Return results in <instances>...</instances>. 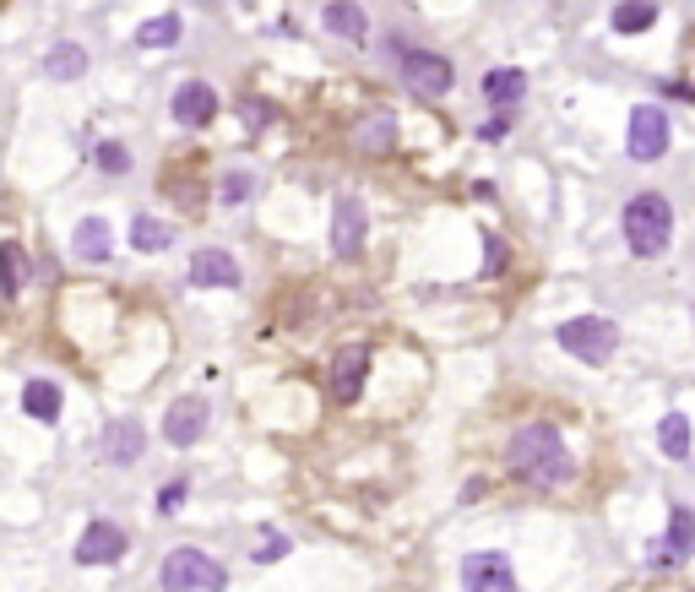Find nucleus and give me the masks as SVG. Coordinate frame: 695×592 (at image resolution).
<instances>
[{
    "instance_id": "obj_8",
    "label": "nucleus",
    "mask_w": 695,
    "mask_h": 592,
    "mask_svg": "<svg viewBox=\"0 0 695 592\" xmlns=\"http://www.w3.org/2000/svg\"><path fill=\"white\" fill-rule=\"evenodd\" d=\"M365 234H370V218H365V207H359L354 197H337V201H331V251H337L343 262L365 251Z\"/></svg>"
},
{
    "instance_id": "obj_2",
    "label": "nucleus",
    "mask_w": 695,
    "mask_h": 592,
    "mask_svg": "<svg viewBox=\"0 0 695 592\" xmlns=\"http://www.w3.org/2000/svg\"><path fill=\"white\" fill-rule=\"evenodd\" d=\"M668 240H674V207H668V197L663 191L631 197V207H625V245H631V256L652 262V256L668 251Z\"/></svg>"
},
{
    "instance_id": "obj_10",
    "label": "nucleus",
    "mask_w": 695,
    "mask_h": 592,
    "mask_svg": "<svg viewBox=\"0 0 695 592\" xmlns=\"http://www.w3.org/2000/svg\"><path fill=\"white\" fill-rule=\"evenodd\" d=\"M691 549H695V511L691 506H674V511H668V538L657 543L652 565H657V571H680V565L691 560Z\"/></svg>"
},
{
    "instance_id": "obj_11",
    "label": "nucleus",
    "mask_w": 695,
    "mask_h": 592,
    "mask_svg": "<svg viewBox=\"0 0 695 592\" xmlns=\"http://www.w3.org/2000/svg\"><path fill=\"white\" fill-rule=\"evenodd\" d=\"M175 120L186 126V131H201V126H212V115H218V93H212V82H180L175 87Z\"/></svg>"
},
{
    "instance_id": "obj_16",
    "label": "nucleus",
    "mask_w": 695,
    "mask_h": 592,
    "mask_svg": "<svg viewBox=\"0 0 695 592\" xmlns=\"http://www.w3.org/2000/svg\"><path fill=\"white\" fill-rule=\"evenodd\" d=\"M326 33H337V39H348V44H365L370 39V22H365V6L359 0H326Z\"/></svg>"
},
{
    "instance_id": "obj_21",
    "label": "nucleus",
    "mask_w": 695,
    "mask_h": 592,
    "mask_svg": "<svg viewBox=\"0 0 695 592\" xmlns=\"http://www.w3.org/2000/svg\"><path fill=\"white\" fill-rule=\"evenodd\" d=\"M180 33H186V22L175 11H164V17H152V22L136 28V44L141 50H169V44H180Z\"/></svg>"
},
{
    "instance_id": "obj_28",
    "label": "nucleus",
    "mask_w": 695,
    "mask_h": 592,
    "mask_svg": "<svg viewBox=\"0 0 695 592\" xmlns=\"http://www.w3.org/2000/svg\"><path fill=\"white\" fill-rule=\"evenodd\" d=\"M93 158H98V169H104V175H130V152L120 147V141H98V152H93Z\"/></svg>"
},
{
    "instance_id": "obj_20",
    "label": "nucleus",
    "mask_w": 695,
    "mask_h": 592,
    "mask_svg": "<svg viewBox=\"0 0 695 592\" xmlns=\"http://www.w3.org/2000/svg\"><path fill=\"white\" fill-rule=\"evenodd\" d=\"M522 93H527V76L516 66L484 71V98H489V104H522Z\"/></svg>"
},
{
    "instance_id": "obj_4",
    "label": "nucleus",
    "mask_w": 695,
    "mask_h": 592,
    "mask_svg": "<svg viewBox=\"0 0 695 592\" xmlns=\"http://www.w3.org/2000/svg\"><path fill=\"white\" fill-rule=\"evenodd\" d=\"M229 588V571L201 554V549H175L164 560V592H223Z\"/></svg>"
},
{
    "instance_id": "obj_6",
    "label": "nucleus",
    "mask_w": 695,
    "mask_h": 592,
    "mask_svg": "<svg viewBox=\"0 0 695 592\" xmlns=\"http://www.w3.org/2000/svg\"><path fill=\"white\" fill-rule=\"evenodd\" d=\"M365 376H370V348H365V342L337 348V359H331V370H326V392H331V402H359Z\"/></svg>"
},
{
    "instance_id": "obj_5",
    "label": "nucleus",
    "mask_w": 695,
    "mask_h": 592,
    "mask_svg": "<svg viewBox=\"0 0 695 592\" xmlns=\"http://www.w3.org/2000/svg\"><path fill=\"white\" fill-rule=\"evenodd\" d=\"M625 152L635 163H657L668 152V115L657 104H641L631 109V126H625Z\"/></svg>"
},
{
    "instance_id": "obj_33",
    "label": "nucleus",
    "mask_w": 695,
    "mask_h": 592,
    "mask_svg": "<svg viewBox=\"0 0 695 592\" xmlns=\"http://www.w3.org/2000/svg\"><path fill=\"white\" fill-rule=\"evenodd\" d=\"M510 131V120H506V115H501V120H489V126H484V131H478V136H484V141H501V136H506Z\"/></svg>"
},
{
    "instance_id": "obj_14",
    "label": "nucleus",
    "mask_w": 695,
    "mask_h": 592,
    "mask_svg": "<svg viewBox=\"0 0 695 592\" xmlns=\"http://www.w3.org/2000/svg\"><path fill=\"white\" fill-rule=\"evenodd\" d=\"M104 462H115V467H130V462L147 452V430L136 424V419H109L104 424Z\"/></svg>"
},
{
    "instance_id": "obj_31",
    "label": "nucleus",
    "mask_w": 695,
    "mask_h": 592,
    "mask_svg": "<svg viewBox=\"0 0 695 592\" xmlns=\"http://www.w3.org/2000/svg\"><path fill=\"white\" fill-rule=\"evenodd\" d=\"M158 506H164V511H180V506H186V478H175V484L158 495Z\"/></svg>"
},
{
    "instance_id": "obj_15",
    "label": "nucleus",
    "mask_w": 695,
    "mask_h": 592,
    "mask_svg": "<svg viewBox=\"0 0 695 592\" xmlns=\"http://www.w3.org/2000/svg\"><path fill=\"white\" fill-rule=\"evenodd\" d=\"M186 277L196 288H240V262L229 251H196Z\"/></svg>"
},
{
    "instance_id": "obj_24",
    "label": "nucleus",
    "mask_w": 695,
    "mask_h": 592,
    "mask_svg": "<svg viewBox=\"0 0 695 592\" xmlns=\"http://www.w3.org/2000/svg\"><path fill=\"white\" fill-rule=\"evenodd\" d=\"M657 22V0H620L614 6V33H646Z\"/></svg>"
},
{
    "instance_id": "obj_25",
    "label": "nucleus",
    "mask_w": 695,
    "mask_h": 592,
    "mask_svg": "<svg viewBox=\"0 0 695 592\" xmlns=\"http://www.w3.org/2000/svg\"><path fill=\"white\" fill-rule=\"evenodd\" d=\"M130 245L158 256V251H169V245H175V234H169V223H158V218H147V212H141V218L130 223Z\"/></svg>"
},
{
    "instance_id": "obj_13",
    "label": "nucleus",
    "mask_w": 695,
    "mask_h": 592,
    "mask_svg": "<svg viewBox=\"0 0 695 592\" xmlns=\"http://www.w3.org/2000/svg\"><path fill=\"white\" fill-rule=\"evenodd\" d=\"M207 430V402L201 397H180L169 413H164V441L169 446H196Z\"/></svg>"
},
{
    "instance_id": "obj_19",
    "label": "nucleus",
    "mask_w": 695,
    "mask_h": 592,
    "mask_svg": "<svg viewBox=\"0 0 695 592\" xmlns=\"http://www.w3.org/2000/svg\"><path fill=\"white\" fill-rule=\"evenodd\" d=\"M22 413L39 419V424H55L61 419V387L55 381H28L22 387Z\"/></svg>"
},
{
    "instance_id": "obj_18",
    "label": "nucleus",
    "mask_w": 695,
    "mask_h": 592,
    "mask_svg": "<svg viewBox=\"0 0 695 592\" xmlns=\"http://www.w3.org/2000/svg\"><path fill=\"white\" fill-rule=\"evenodd\" d=\"M71 251L82 256V262H109V251H115V240H109V223L104 218H82L76 223V234H71Z\"/></svg>"
},
{
    "instance_id": "obj_26",
    "label": "nucleus",
    "mask_w": 695,
    "mask_h": 592,
    "mask_svg": "<svg viewBox=\"0 0 695 592\" xmlns=\"http://www.w3.org/2000/svg\"><path fill=\"white\" fill-rule=\"evenodd\" d=\"M22 283H28V256H22L17 245H0V294L11 299Z\"/></svg>"
},
{
    "instance_id": "obj_32",
    "label": "nucleus",
    "mask_w": 695,
    "mask_h": 592,
    "mask_svg": "<svg viewBox=\"0 0 695 592\" xmlns=\"http://www.w3.org/2000/svg\"><path fill=\"white\" fill-rule=\"evenodd\" d=\"M266 538H272V543H261V549H255V560H261V565H272L277 554H288V538H277V532H266Z\"/></svg>"
},
{
    "instance_id": "obj_7",
    "label": "nucleus",
    "mask_w": 695,
    "mask_h": 592,
    "mask_svg": "<svg viewBox=\"0 0 695 592\" xmlns=\"http://www.w3.org/2000/svg\"><path fill=\"white\" fill-rule=\"evenodd\" d=\"M402 82H408L413 93H424V98H445L451 82H456V71H451V61L435 55V50H413V55H402Z\"/></svg>"
},
{
    "instance_id": "obj_12",
    "label": "nucleus",
    "mask_w": 695,
    "mask_h": 592,
    "mask_svg": "<svg viewBox=\"0 0 695 592\" xmlns=\"http://www.w3.org/2000/svg\"><path fill=\"white\" fill-rule=\"evenodd\" d=\"M126 543L130 538L115 522H87L82 543H76V565H115L126 554Z\"/></svg>"
},
{
    "instance_id": "obj_3",
    "label": "nucleus",
    "mask_w": 695,
    "mask_h": 592,
    "mask_svg": "<svg viewBox=\"0 0 695 592\" xmlns=\"http://www.w3.org/2000/svg\"><path fill=\"white\" fill-rule=\"evenodd\" d=\"M560 348L581 364H609L614 348H620V327L609 316H576V321H560Z\"/></svg>"
},
{
    "instance_id": "obj_17",
    "label": "nucleus",
    "mask_w": 695,
    "mask_h": 592,
    "mask_svg": "<svg viewBox=\"0 0 695 592\" xmlns=\"http://www.w3.org/2000/svg\"><path fill=\"white\" fill-rule=\"evenodd\" d=\"M354 147H359V152H391V147H397V115H391V109L365 115V120L354 126Z\"/></svg>"
},
{
    "instance_id": "obj_1",
    "label": "nucleus",
    "mask_w": 695,
    "mask_h": 592,
    "mask_svg": "<svg viewBox=\"0 0 695 592\" xmlns=\"http://www.w3.org/2000/svg\"><path fill=\"white\" fill-rule=\"evenodd\" d=\"M506 467L510 478H522L527 489H566L576 478V462L566 452V435L555 424H522L506 446Z\"/></svg>"
},
{
    "instance_id": "obj_29",
    "label": "nucleus",
    "mask_w": 695,
    "mask_h": 592,
    "mask_svg": "<svg viewBox=\"0 0 695 592\" xmlns=\"http://www.w3.org/2000/svg\"><path fill=\"white\" fill-rule=\"evenodd\" d=\"M240 115H245V126H251V131H266V126L277 120V109H272L266 98H245V104H240Z\"/></svg>"
},
{
    "instance_id": "obj_30",
    "label": "nucleus",
    "mask_w": 695,
    "mask_h": 592,
    "mask_svg": "<svg viewBox=\"0 0 695 592\" xmlns=\"http://www.w3.org/2000/svg\"><path fill=\"white\" fill-rule=\"evenodd\" d=\"M506 272V245L501 234H484V277H501Z\"/></svg>"
},
{
    "instance_id": "obj_9",
    "label": "nucleus",
    "mask_w": 695,
    "mask_h": 592,
    "mask_svg": "<svg viewBox=\"0 0 695 592\" xmlns=\"http://www.w3.org/2000/svg\"><path fill=\"white\" fill-rule=\"evenodd\" d=\"M462 592H516V571L506 554H467L462 560Z\"/></svg>"
},
{
    "instance_id": "obj_27",
    "label": "nucleus",
    "mask_w": 695,
    "mask_h": 592,
    "mask_svg": "<svg viewBox=\"0 0 695 592\" xmlns=\"http://www.w3.org/2000/svg\"><path fill=\"white\" fill-rule=\"evenodd\" d=\"M251 175H245V169H229V175H223V186H218V201H223V207H240V201L251 197Z\"/></svg>"
},
{
    "instance_id": "obj_22",
    "label": "nucleus",
    "mask_w": 695,
    "mask_h": 592,
    "mask_svg": "<svg viewBox=\"0 0 695 592\" xmlns=\"http://www.w3.org/2000/svg\"><path fill=\"white\" fill-rule=\"evenodd\" d=\"M657 446H663V457H674V462L691 457V419H685V413H663V424H657Z\"/></svg>"
},
{
    "instance_id": "obj_23",
    "label": "nucleus",
    "mask_w": 695,
    "mask_h": 592,
    "mask_svg": "<svg viewBox=\"0 0 695 592\" xmlns=\"http://www.w3.org/2000/svg\"><path fill=\"white\" fill-rule=\"evenodd\" d=\"M44 71H50L55 82H76V76L87 71V50H82V44H55V50L44 55Z\"/></svg>"
}]
</instances>
